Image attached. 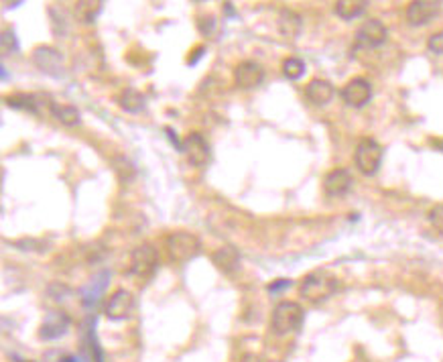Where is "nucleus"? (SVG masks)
Here are the masks:
<instances>
[{
  "label": "nucleus",
  "mask_w": 443,
  "mask_h": 362,
  "mask_svg": "<svg viewBox=\"0 0 443 362\" xmlns=\"http://www.w3.org/2000/svg\"><path fill=\"white\" fill-rule=\"evenodd\" d=\"M23 0H2V6L4 8H17Z\"/></svg>",
  "instance_id": "nucleus-31"
},
{
  "label": "nucleus",
  "mask_w": 443,
  "mask_h": 362,
  "mask_svg": "<svg viewBox=\"0 0 443 362\" xmlns=\"http://www.w3.org/2000/svg\"><path fill=\"white\" fill-rule=\"evenodd\" d=\"M167 252L173 263H187L202 252V242L195 234L179 230L167 236Z\"/></svg>",
  "instance_id": "nucleus-3"
},
{
  "label": "nucleus",
  "mask_w": 443,
  "mask_h": 362,
  "mask_svg": "<svg viewBox=\"0 0 443 362\" xmlns=\"http://www.w3.org/2000/svg\"><path fill=\"white\" fill-rule=\"evenodd\" d=\"M287 287H291V281H287V279H279V281H275V283H271V285H269V291H271V293H280V291L287 289Z\"/></svg>",
  "instance_id": "nucleus-29"
},
{
  "label": "nucleus",
  "mask_w": 443,
  "mask_h": 362,
  "mask_svg": "<svg viewBox=\"0 0 443 362\" xmlns=\"http://www.w3.org/2000/svg\"><path fill=\"white\" fill-rule=\"evenodd\" d=\"M135 310V295L130 291L126 289H118L110 295V299L106 301L104 306V315L108 319H114V322H120V319H126L128 315L133 314Z\"/></svg>",
  "instance_id": "nucleus-9"
},
{
  "label": "nucleus",
  "mask_w": 443,
  "mask_h": 362,
  "mask_svg": "<svg viewBox=\"0 0 443 362\" xmlns=\"http://www.w3.org/2000/svg\"><path fill=\"white\" fill-rule=\"evenodd\" d=\"M159 266V255L155 246L151 244H139L130 255V273L142 281L151 279Z\"/></svg>",
  "instance_id": "nucleus-5"
},
{
  "label": "nucleus",
  "mask_w": 443,
  "mask_h": 362,
  "mask_svg": "<svg viewBox=\"0 0 443 362\" xmlns=\"http://www.w3.org/2000/svg\"><path fill=\"white\" fill-rule=\"evenodd\" d=\"M70 315L61 310H51L45 315L41 328H39V338L41 340H57L61 338L63 334H68L70 330Z\"/></svg>",
  "instance_id": "nucleus-12"
},
{
  "label": "nucleus",
  "mask_w": 443,
  "mask_h": 362,
  "mask_svg": "<svg viewBox=\"0 0 443 362\" xmlns=\"http://www.w3.org/2000/svg\"><path fill=\"white\" fill-rule=\"evenodd\" d=\"M102 8H104V0H75L73 13L80 23L92 24L100 17Z\"/></svg>",
  "instance_id": "nucleus-17"
},
{
  "label": "nucleus",
  "mask_w": 443,
  "mask_h": 362,
  "mask_svg": "<svg viewBox=\"0 0 443 362\" xmlns=\"http://www.w3.org/2000/svg\"><path fill=\"white\" fill-rule=\"evenodd\" d=\"M352 173L348 169H333L324 177V192L329 197H342L352 190Z\"/></svg>",
  "instance_id": "nucleus-14"
},
{
  "label": "nucleus",
  "mask_w": 443,
  "mask_h": 362,
  "mask_svg": "<svg viewBox=\"0 0 443 362\" xmlns=\"http://www.w3.org/2000/svg\"><path fill=\"white\" fill-rule=\"evenodd\" d=\"M234 82L242 90L258 88L264 82V68L260 63H257V61H250V59L248 61H242L234 70Z\"/></svg>",
  "instance_id": "nucleus-11"
},
{
  "label": "nucleus",
  "mask_w": 443,
  "mask_h": 362,
  "mask_svg": "<svg viewBox=\"0 0 443 362\" xmlns=\"http://www.w3.org/2000/svg\"><path fill=\"white\" fill-rule=\"evenodd\" d=\"M303 59H299V57H287V59L283 61V75H285L287 80H299V77H303Z\"/></svg>",
  "instance_id": "nucleus-24"
},
{
  "label": "nucleus",
  "mask_w": 443,
  "mask_h": 362,
  "mask_svg": "<svg viewBox=\"0 0 443 362\" xmlns=\"http://www.w3.org/2000/svg\"><path fill=\"white\" fill-rule=\"evenodd\" d=\"M211 261H213V265L218 266L222 273L232 275V273L238 271V266H240V252L234 246H222V248H218L213 252Z\"/></svg>",
  "instance_id": "nucleus-16"
},
{
  "label": "nucleus",
  "mask_w": 443,
  "mask_h": 362,
  "mask_svg": "<svg viewBox=\"0 0 443 362\" xmlns=\"http://www.w3.org/2000/svg\"><path fill=\"white\" fill-rule=\"evenodd\" d=\"M181 151L187 155L189 163L193 167H206L210 163L211 153H210V145L208 141L200 135V133H191L187 135L181 143Z\"/></svg>",
  "instance_id": "nucleus-7"
},
{
  "label": "nucleus",
  "mask_w": 443,
  "mask_h": 362,
  "mask_svg": "<svg viewBox=\"0 0 443 362\" xmlns=\"http://www.w3.org/2000/svg\"><path fill=\"white\" fill-rule=\"evenodd\" d=\"M202 55H204V47H197L195 49V55L191 53V57L187 59V63H195V61H197V57H202Z\"/></svg>",
  "instance_id": "nucleus-30"
},
{
  "label": "nucleus",
  "mask_w": 443,
  "mask_h": 362,
  "mask_svg": "<svg viewBox=\"0 0 443 362\" xmlns=\"http://www.w3.org/2000/svg\"><path fill=\"white\" fill-rule=\"evenodd\" d=\"M118 104L126 112H140L144 108V96L140 94L139 90H135V88H126V90L120 92Z\"/></svg>",
  "instance_id": "nucleus-20"
},
{
  "label": "nucleus",
  "mask_w": 443,
  "mask_h": 362,
  "mask_svg": "<svg viewBox=\"0 0 443 362\" xmlns=\"http://www.w3.org/2000/svg\"><path fill=\"white\" fill-rule=\"evenodd\" d=\"M336 291H338V279L326 273H311L299 285L301 297L309 303H324Z\"/></svg>",
  "instance_id": "nucleus-2"
},
{
  "label": "nucleus",
  "mask_w": 443,
  "mask_h": 362,
  "mask_svg": "<svg viewBox=\"0 0 443 362\" xmlns=\"http://www.w3.org/2000/svg\"><path fill=\"white\" fill-rule=\"evenodd\" d=\"M6 104L17 110H27L37 114V94H15L6 98Z\"/></svg>",
  "instance_id": "nucleus-23"
},
{
  "label": "nucleus",
  "mask_w": 443,
  "mask_h": 362,
  "mask_svg": "<svg viewBox=\"0 0 443 362\" xmlns=\"http://www.w3.org/2000/svg\"><path fill=\"white\" fill-rule=\"evenodd\" d=\"M382 146L378 141L374 139H360L358 145H356V151H354V163L358 171L362 175H376V171L380 169V163H382Z\"/></svg>",
  "instance_id": "nucleus-4"
},
{
  "label": "nucleus",
  "mask_w": 443,
  "mask_h": 362,
  "mask_svg": "<svg viewBox=\"0 0 443 362\" xmlns=\"http://www.w3.org/2000/svg\"><path fill=\"white\" fill-rule=\"evenodd\" d=\"M442 10V0H413L407 6V23L411 27L429 24Z\"/></svg>",
  "instance_id": "nucleus-8"
},
{
  "label": "nucleus",
  "mask_w": 443,
  "mask_h": 362,
  "mask_svg": "<svg viewBox=\"0 0 443 362\" xmlns=\"http://www.w3.org/2000/svg\"><path fill=\"white\" fill-rule=\"evenodd\" d=\"M368 0H336V15L344 21H354L366 10Z\"/></svg>",
  "instance_id": "nucleus-18"
},
{
  "label": "nucleus",
  "mask_w": 443,
  "mask_h": 362,
  "mask_svg": "<svg viewBox=\"0 0 443 362\" xmlns=\"http://www.w3.org/2000/svg\"><path fill=\"white\" fill-rule=\"evenodd\" d=\"M333 94H336V90H333L331 82H327V80H311L305 88V96L315 106L329 104L333 100Z\"/></svg>",
  "instance_id": "nucleus-15"
},
{
  "label": "nucleus",
  "mask_w": 443,
  "mask_h": 362,
  "mask_svg": "<svg viewBox=\"0 0 443 362\" xmlns=\"http://www.w3.org/2000/svg\"><path fill=\"white\" fill-rule=\"evenodd\" d=\"M427 47H429L431 53H435V55H443V31H440V33H435V35L429 37Z\"/></svg>",
  "instance_id": "nucleus-28"
},
{
  "label": "nucleus",
  "mask_w": 443,
  "mask_h": 362,
  "mask_svg": "<svg viewBox=\"0 0 443 362\" xmlns=\"http://www.w3.org/2000/svg\"><path fill=\"white\" fill-rule=\"evenodd\" d=\"M197 27H200V31H202L206 37H210V35H213V33L218 31V23H216L213 17H200Z\"/></svg>",
  "instance_id": "nucleus-27"
},
{
  "label": "nucleus",
  "mask_w": 443,
  "mask_h": 362,
  "mask_svg": "<svg viewBox=\"0 0 443 362\" xmlns=\"http://www.w3.org/2000/svg\"><path fill=\"white\" fill-rule=\"evenodd\" d=\"M370 98H373V86L366 77H354L342 90V100L352 108L366 106L370 102Z\"/></svg>",
  "instance_id": "nucleus-10"
},
{
  "label": "nucleus",
  "mask_w": 443,
  "mask_h": 362,
  "mask_svg": "<svg viewBox=\"0 0 443 362\" xmlns=\"http://www.w3.org/2000/svg\"><path fill=\"white\" fill-rule=\"evenodd\" d=\"M108 273H102L98 279H93L92 281V285L90 287H86L84 289V293H82V301L86 303V306H93L98 299H100V293H102V289L106 287V283H108Z\"/></svg>",
  "instance_id": "nucleus-22"
},
{
  "label": "nucleus",
  "mask_w": 443,
  "mask_h": 362,
  "mask_svg": "<svg viewBox=\"0 0 443 362\" xmlns=\"http://www.w3.org/2000/svg\"><path fill=\"white\" fill-rule=\"evenodd\" d=\"M0 45H2V53H19V41H17V33L13 29H4L2 37H0Z\"/></svg>",
  "instance_id": "nucleus-25"
},
{
  "label": "nucleus",
  "mask_w": 443,
  "mask_h": 362,
  "mask_svg": "<svg viewBox=\"0 0 443 362\" xmlns=\"http://www.w3.org/2000/svg\"><path fill=\"white\" fill-rule=\"evenodd\" d=\"M51 116H55V119L61 122L63 126H77L80 121H82L80 110H77L75 106H68V104H63V106L55 104V106H53V114H51Z\"/></svg>",
  "instance_id": "nucleus-21"
},
{
  "label": "nucleus",
  "mask_w": 443,
  "mask_h": 362,
  "mask_svg": "<svg viewBox=\"0 0 443 362\" xmlns=\"http://www.w3.org/2000/svg\"><path fill=\"white\" fill-rule=\"evenodd\" d=\"M193 2H204V0H193Z\"/></svg>",
  "instance_id": "nucleus-32"
},
{
  "label": "nucleus",
  "mask_w": 443,
  "mask_h": 362,
  "mask_svg": "<svg viewBox=\"0 0 443 362\" xmlns=\"http://www.w3.org/2000/svg\"><path fill=\"white\" fill-rule=\"evenodd\" d=\"M305 312L297 301H280L275 306L273 315H271V328L277 336H287L299 332L303 326Z\"/></svg>",
  "instance_id": "nucleus-1"
},
{
  "label": "nucleus",
  "mask_w": 443,
  "mask_h": 362,
  "mask_svg": "<svg viewBox=\"0 0 443 362\" xmlns=\"http://www.w3.org/2000/svg\"><path fill=\"white\" fill-rule=\"evenodd\" d=\"M429 224L435 228L437 234L443 236V204H437L429 210Z\"/></svg>",
  "instance_id": "nucleus-26"
},
{
  "label": "nucleus",
  "mask_w": 443,
  "mask_h": 362,
  "mask_svg": "<svg viewBox=\"0 0 443 362\" xmlns=\"http://www.w3.org/2000/svg\"><path fill=\"white\" fill-rule=\"evenodd\" d=\"M386 39H389L386 27L380 23V21H376V19L366 21V23L358 29V33H356V41H358V45H362V47H380V45L386 43Z\"/></svg>",
  "instance_id": "nucleus-13"
},
{
  "label": "nucleus",
  "mask_w": 443,
  "mask_h": 362,
  "mask_svg": "<svg viewBox=\"0 0 443 362\" xmlns=\"http://www.w3.org/2000/svg\"><path fill=\"white\" fill-rule=\"evenodd\" d=\"M279 31L283 37L295 39L301 33V17L293 10H283L279 17Z\"/></svg>",
  "instance_id": "nucleus-19"
},
{
  "label": "nucleus",
  "mask_w": 443,
  "mask_h": 362,
  "mask_svg": "<svg viewBox=\"0 0 443 362\" xmlns=\"http://www.w3.org/2000/svg\"><path fill=\"white\" fill-rule=\"evenodd\" d=\"M33 63L39 72L47 73L49 77H63L66 73V61L61 51L49 45H39L33 51Z\"/></svg>",
  "instance_id": "nucleus-6"
}]
</instances>
